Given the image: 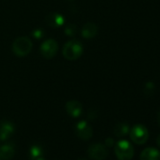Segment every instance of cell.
I'll list each match as a JSON object with an SVG mask.
<instances>
[{
	"label": "cell",
	"instance_id": "7",
	"mask_svg": "<svg viewBox=\"0 0 160 160\" xmlns=\"http://www.w3.org/2000/svg\"><path fill=\"white\" fill-rule=\"evenodd\" d=\"M75 134L82 140H89L92 137V128L86 121H80L75 124Z\"/></svg>",
	"mask_w": 160,
	"mask_h": 160
},
{
	"label": "cell",
	"instance_id": "23",
	"mask_svg": "<svg viewBox=\"0 0 160 160\" xmlns=\"http://www.w3.org/2000/svg\"><path fill=\"white\" fill-rule=\"evenodd\" d=\"M0 160H1V158H0Z\"/></svg>",
	"mask_w": 160,
	"mask_h": 160
},
{
	"label": "cell",
	"instance_id": "2",
	"mask_svg": "<svg viewBox=\"0 0 160 160\" xmlns=\"http://www.w3.org/2000/svg\"><path fill=\"white\" fill-rule=\"evenodd\" d=\"M115 154L119 160H131L134 156V148L132 144L125 140H119L115 144Z\"/></svg>",
	"mask_w": 160,
	"mask_h": 160
},
{
	"label": "cell",
	"instance_id": "12",
	"mask_svg": "<svg viewBox=\"0 0 160 160\" xmlns=\"http://www.w3.org/2000/svg\"><path fill=\"white\" fill-rule=\"evenodd\" d=\"M140 160H160V152L152 147L144 149L139 156Z\"/></svg>",
	"mask_w": 160,
	"mask_h": 160
},
{
	"label": "cell",
	"instance_id": "3",
	"mask_svg": "<svg viewBox=\"0 0 160 160\" xmlns=\"http://www.w3.org/2000/svg\"><path fill=\"white\" fill-rule=\"evenodd\" d=\"M32 49V42L27 36L17 38L12 43V52L18 57L28 56Z\"/></svg>",
	"mask_w": 160,
	"mask_h": 160
},
{
	"label": "cell",
	"instance_id": "16",
	"mask_svg": "<svg viewBox=\"0 0 160 160\" xmlns=\"http://www.w3.org/2000/svg\"><path fill=\"white\" fill-rule=\"evenodd\" d=\"M43 35H44V33H43V31H42V29H36V30H34L33 33H32V36H33L35 39H41V38L43 37Z\"/></svg>",
	"mask_w": 160,
	"mask_h": 160
},
{
	"label": "cell",
	"instance_id": "4",
	"mask_svg": "<svg viewBox=\"0 0 160 160\" xmlns=\"http://www.w3.org/2000/svg\"><path fill=\"white\" fill-rule=\"evenodd\" d=\"M130 138L136 144H144L149 138L148 129L142 124H136L130 130Z\"/></svg>",
	"mask_w": 160,
	"mask_h": 160
},
{
	"label": "cell",
	"instance_id": "21",
	"mask_svg": "<svg viewBox=\"0 0 160 160\" xmlns=\"http://www.w3.org/2000/svg\"><path fill=\"white\" fill-rule=\"evenodd\" d=\"M80 160H85V159H80Z\"/></svg>",
	"mask_w": 160,
	"mask_h": 160
},
{
	"label": "cell",
	"instance_id": "10",
	"mask_svg": "<svg viewBox=\"0 0 160 160\" xmlns=\"http://www.w3.org/2000/svg\"><path fill=\"white\" fill-rule=\"evenodd\" d=\"M15 154V147L12 143H6L0 146V158L1 160H11Z\"/></svg>",
	"mask_w": 160,
	"mask_h": 160
},
{
	"label": "cell",
	"instance_id": "11",
	"mask_svg": "<svg viewBox=\"0 0 160 160\" xmlns=\"http://www.w3.org/2000/svg\"><path fill=\"white\" fill-rule=\"evenodd\" d=\"M45 20H46V24L51 28H59L65 22V19H64L63 15L59 14V13H57V12H53V13L48 14L46 16Z\"/></svg>",
	"mask_w": 160,
	"mask_h": 160
},
{
	"label": "cell",
	"instance_id": "13",
	"mask_svg": "<svg viewBox=\"0 0 160 160\" xmlns=\"http://www.w3.org/2000/svg\"><path fill=\"white\" fill-rule=\"evenodd\" d=\"M97 31H98V28L94 23H87L82 28L81 35L83 38H85L87 40H91L96 36Z\"/></svg>",
	"mask_w": 160,
	"mask_h": 160
},
{
	"label": "cell",
	"instance_id": "6",
	"mask_svg": "<svg viewBox=\"0 0 160 160\" xmlns=\"http://www.w3.org/2000/svg\"><path fill=\"white\" fill-rule=\"evenodd\" d=\"M87 153L93 160H105L108 155V151L106 145L101 143H93L88 148Z\"/></svg>",
	"mask_w": 160,
	"mask_h": 160
},
{
	"label": "cell",
	"instance_id": "15",
	"mask_svg": "<svg viewBox=\"0 0 160 160\" xmlns=\"http://www.w3.org/2000/svg\"><path fill=\"white\" fill-rule=\"evenodd\" d=\"M129 133V125L126 122H120L114 127V134L116 137H124Z\"/></svg>",
	"mask_w": 160,
	"mask_h": 160
},
{
	"label": "cell",
	"instance_id": "17",
	"mask_svg": "<svg viewBox=\"0 0 160 160\" xmlns=\"http://www.w3.org/2000/svg\"><path fill=\"white\" fill-rule=\"evenodd\" d=\"M75 31H76V28H73V29H71V26L67 27L66 29H65V33H66L67 35H70V36L73 35V34L75 33Z\"/></svg>",
	"mask_w": 160,
	"mask_h": 160
},
{
	"label": "cell",
	"instance_id": "19",
	"mask_svg": "<svg viewBox=\"0 0 160 160\" xmlns=\"http://www.w3.org/2000/svg\"><path fill=\"white\" fill-rule=\"evenodd\" d=\"M156 144H157V146L158 147H160V135L157 137V138H156Z\"/></svg>",
	"mask_w": 160,
	"mask_h": 160
},
{
	"label": "cell",
	"instance_id": "14",
	"mask_svg": "<svg viewBox=\"0 0 160 160\" xmlns=\"http://www.w3.org/2000/svg\"><path fill=\"white\" fill-rule=\"evenodd\" d=\"M43 155V149L39 144H34L29 149V157L31 160H36L38 158L42 157Z\"/></svg>",
	"mask_w": 160,
	"mask_h": 160
},
{
	"label": "cell",
	"instance_id": "18",
	"mask_svg": "<svg viewBox=\"0 0 160 160\" xmlns=\"http://www.w3.org/2000/svg\"><path fill=\"white\" fill-rule=\"evenodd\" d=\"M114 145V140L111 138H108L106 139V146L107 147H112Z\"/></svg>",
	"mask_w": 160,
	"mask_h": 160
},
{
	"label": "cell",
	"instance_id": "9",
	"mask_svg": "<svg viewBox=\"0 0 160 160\" xmlns=\"http://www.w3.org/2000/svg\"><path fill=\"white\" fill-rule=\"evenodd\" d=\"M65 109H66V112L72 118L80 117L83 112L82 104L77 100H71L67 102L65 106Z\"/></svg>",
	"mask_w": 160,
	"mask_h": 160
},
{
	"label": "cell",
	"instance_id": "8",
	"mask_svg": "<svg viewBox=\"0 0 160 160\" xmlns=\"http://www.w3.org/2000/svg\"><path fill=\"white\" fill-rule=\"evenodd\" d=\"M15 131L14 124L10 121H2L0 122V140L6 141L8 140Z\"/></svg>",
	"mask_w": 160,
	"mask_h": 160
},
{
	"label": "cell",
	"instance_id": "1",
	"mask_svg": "<svg viewBox=\"0 0 160 160\" xmlns=\"http://www.w3.org/2000/svg\"><path fill=\"white\" fill-rule=\"evenodd\" d=\"M84 52L83 44L77 40H71L65 43L62 49L63 57L67 60H75L82 56Z\"/></svg>",
	"mask_w": 160,
	"mask_h": 160
},
{
	"label": "cell",
	"instance_id": "20",
	"mask_svg": "<svg viewBox=\"0 0 160 160\" xmlns=\"http://www.w3.org/2000/svg\"><path fill=\"white\" fill-rule=\"evenodd\" d=\"M157 123H158V125L160 126V111H159V113H158V115H157Z\"/></svg>",
	"mask_w": 160,
	"mask_h": 160
},
{
	"label": "cell",
	"instance_id": "22",
	"mask_svg": "<svg viewBox=\"0 0 160 160\" xmlns=\"http://www.w3.org/2000/svg\"><path fill=\"white\" fill-rule=\"evenodd\" d=\"M70 1H72V0H70Z\"/></svg>",
	"mask_w": 160,
	"mask_h": 160
},
{
	"label": "cell",
	"instance_id": "5",
	"mask_svg": "<svg viewBox=\"0 0 160 160\" xmlns=\"http://www.w3.org/2000/svg\"><path fill=\"white\" fill-rule=\"evenodd\" d=\"M58 50V44L57 41L54 39H47L45 40L40 47V53L41 56L46 59H51L53 58Z\"/></svg>",
	"mask_w": 160,
	"mask_h": 160
}]
</instances>
